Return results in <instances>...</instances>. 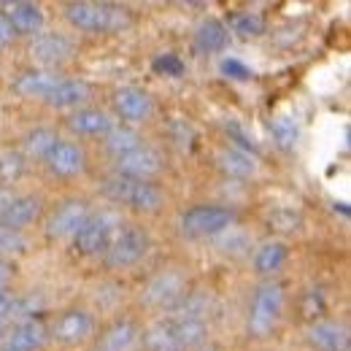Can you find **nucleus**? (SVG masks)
Masks as SVG:
<instances>
[{"instance_id": "1", "label": "nucleus", "mask_w": 351, "mask_h": 351, "mask_svg": "<svg viewBox=\"0 0 351 351\" xmlns=\"http://www.w3.org/2000/svg\"><path fill=\"white\" fill-rule=\"evenodd\" d=\"M65 19L73 30L89 36H111L122 33L132 25L130 8L111 3H71L65 5Z\"/></svg>"}, {"instance_id": "2", "label": "nucleus", "mask_w": 351, "mask_h": 351, "mask_svg": "<svg viewBox=\"0 0 351 351\" xmlns=\"http://www.w3.org/2000/svg\"><path fill=\"white\" fill-rule=\"evenodd\" d=\"M284 308H287V289L278 281H263L249 303V316H246V332L249 338H267L276 332L278 322L284 319Z\"/></svg>"}, {"instance_id": "3", "label": "nucleus", "mask_w": 351, "mask_h": 351, "mask_svg": "<svg viewBox=\"0 0 351 351\" xmlns=\"http://www.w3.org/2000/svg\"><path fill=\"white\" fill-rule=\"evenodd\" d=\"M103 195L119 206H128L138 214H157L165 206V192L152 181H135L125 176H114L103 184Z\"/></svg>"}, {"instance_id": "4", "label": "nucleus", "mask_w": 351, "mask_h": 351, "mask_svg": "<svg viewBox=\"0 0 351 351\" xmlns=\"http://www.w3.org/2000/svg\"><path fill=\"white\" fill-rule=\"evenodd\" d=\"M238 221V214L227 206H192L189 211L181 214V235L192 238V241H206V238H217L224 235L227 230H232Z\"/></svg>"}, {"instance_id": "5", "label": "nucleus", "mask_w": 351, "mask_h": 351, "mask_svg": "<svg viewBox=\"0 0 351 351\" xmlns=\"http://www.w3.org/2000/svg\"><path fill=\"white\" fill-rule=\"evenodd\" d=\"M119 230H122V217L117 211L106 208L100 214H92L84 221V227L73 235V249L82 257H103Z\"/></svg>"}, {"instance_id": "6", "label": "nucleus", "mask_w": 351, "mask_h": 351, "mask_svg": "<svg viewBox=\"0 0 351 351\" xmlns=\"http://www.w3.org/2000/svg\"><path fill=\"white\" fill-rule=\"evenodd\" d=\"M152 249V238L143 227L128 224L117 232V238L111 241L108 252L103 254V263L108 270H130L138 263H143V257Z\"/></svg>"}, {"instance_id": "7", "label": "nucleus", "mask_w": 351, "mask_h": 351, "mask_svg": "<svg viewBox=\"0 0 351 351\" xmlns=\"http://www.w3.org/2000/svg\"><path fill=\"white\" fill-rule=\"evenodd\" d=\"M189 295V281H186V276L181 273V270H176V267H165V270H160V273H154L152 278H149V284L143 287V295H141V300L146 303V306L152 308H160V311H173L178 308V303L184 300Z\"/></svg>"}, {"instance_id": "8", "label": "nucleus", "mask_w": 351, "mask_h": 351, "mask_svg": "<svg viewBox=\"0 0 351 351\" xmlns=\"http://www.w3.org/2000/svg\"><path fill=\"white\" fill-rule=\"evenodd\" d=\"M95 316L84 311V308H68V311H62L57 319H54V324H51V330H49V338L51 341H57L60 346H68V349H73V346H84L89 338L95 335Z\"/></svg>"}, {"instance_id": "9", "label": "nucleus", "mask_w": 351, "mask_h": 351, "mask_svg": "<svg viewBox=\"0 0 351 351\" xmlns=\"http://www.w3.org/2000/svg\"><path fill=\"white\" fill-rule=\"evenodd\" d=\"M92 217V208H89L87 200H65L54 208V214L46 219V235L51 241H73V235L84 227V221Z\"/></svg>"}, {"instance_id": "10", "label": "nucleus", "mask_w": 351, "mask_h": 351, "mask_svg": "<svg viewBox=\"0 0 351 351\" xmlns=\"http://www.w3.org/2000/svg\"><path fill=\"white\" fill-rule=\"evenodd\" d=\"M114 111L128 125H143L154 117V97L141 87H119L111 97Z\"/></svg>"}, {"instance_id": "11", "label": "nucleus", "mask_w": 351, "mask_h": 351, "mask_svg": "<svg viewBox=\"0 0 351 351\" xmlns=\"http://www.w3.org/2000/svg\"><path fill=\"white\" fill-rule=\"evenodd\" d=\"M73 51H76L73 41L68 36H62V33H41L30 44V57L38 65H44V71L46 68H60V65L71 62L73 60Z\"/></svg>"}, {"instance_id": "12", "label": "nucleus", "mask_w": 351, "mask_h": 351, "mask_svg": "<svg viewBox=\"0 0 351 351\" xmlns=\"http://www.w3.org/2000/svg\"><path fill=\"white\" fill-rule=\"evenodd\" d=\"M44 165L49 168V173L57 178H73V176L84 173L87 168V152L73 143V141H57L54 149L46 154Z\"/></svg>"}, {"instance_id": "13", "label": "nucleus", "mask_w": 351, "mask_h": 351, "mask_svg": "<svg viewBox=\"0 0 351 351\" xmlns=\"http://www.w3.org/2000/svg\"><path fill=\"white\" fill-rule=\"evenodd\" d=\"M162 168H165L162 154L157 149L146 146V143L138 146L130 154H125V157H117V176L135 178V181H152Z\"/></svg>"}, {"instance_id": "14", "label": "nucleus", "mask_w": 351, "mask_h": 351, "mask_svg": "<svg viewBox=\"0 0 351 351\" xmlns=\"http://www.w3.org/2000/svg\"><path fill=\"white\" fill-rule=\"evenodd\" d=\"M306 341L313 351H349V327L335 319H316L306 330Z\"/></svg>"}, {"instance_id": "15", "label": "nucleus", "mask_w": 351, "mask_h": 351, "mask_svg": "<svg viewBox=\"0 0 351 351\" xmlns=\"http://www.w3.org/2000/svg\"><path fill=\"white\" fill-rule=\"evenodd\" d=\"M3 14H5V19L11 22V27H14V33H16V36L36 38V36H41V33H44L46 14L38 3H27V0L8 3Z\"/></svg>"}, {"instance_id": "16", "label": "nucleus", "mask_w": 351, "mask_h": 351, "mask_svg": "<svg viewBox=\"0 0 351 351\" xmlns=\"http://www.w3.org/2000/svg\"><path fill=\"white\" fill-rule=\"evenodd\" d=\"M49 341V327L41 319H22L14 324V330L5 332L8 351H41Z\"/></svg>"}, {"instance_id": "17", "label": "nucleus", "mask_w": 351, "mask_h": 351, "mask_svg": "<svg viewBox=\"0 0 351 351\" xmlns=\"http://www.w3.org/2000/svg\"><path fill=\"white\" fill-rule=\"evenodd\" d=\"M68 128L71 132L82 135V138H106L108 132L114 130V117L108 111H100V108H79L68 117Z\"/></svg>"}, {"instance_id": "18", "label": "nucleus", "mask_w": 351, "mask_h": 351, "mask_svg": "<svg viewBox=\"0 0 351 351\" xmlns=\"http://www.w3.org/2000/svg\"><path fill=\"white\" fill-rule=\"evenodd\" d=\"M60 76L51 73V71H44V68H33V71H25L14 79L11 89L25 97V100H46L51 95V89L57 87Z\"/></svg>"}, {"instance_id": "19", "label": "nucleus", "mask_w": 351, "mask_h": 351, "mask_svg": "<svg viewBox=\"0 0 351 351\" xmlns=\"http://www.w3.org/2000/svg\"><path fill=\"white\" fill-rule=\"evenodd\" d=\"M138 341H141V327L132 319H117L100 332L97 351H132Z\"/></svg>"}, {"instance_id": "20", "label": "nucleus", "mask_w": 351, "mask_h": 351, "mask_svg": "<svg viewBox=\"0 0 351 351\" xmlns=\"http://www.w3.org/2000/svg\"><path fill=\"white\" fill-rule=\"evenodd\" d=\"M41 208H44V200L38 195H16L11 200V206L5 208V214L0 217V224L22 232L25 227H30L41 217Z\"/></svg>"}, {"instance_id": "21", "label": "nucleus", "mask_w": 351, "mask_h": 351, "mask_svg": "<svg viewBox=\"0 0 351 351\" xmlns=\"http://www.w3.org/2000/svg\"><path fill=\"white\" fill-rule=\"evenodd\" d=\"M89 97H92V87L87 82H82V79H60L57 87L51 89V95L46 97L44 103H49L57 111H71V108L84 106Z\"/></svg>"}, {"instance_id": "22", "label": "nucleus", "mask_w": 351, "mask_h": 351, "mask_svg": "<svg viewBox=\"0 0 351 351\" xmlns=\"http://www.w3.org/2000/svg\"><path fill=\"white\" fill-rule=\"evenodd\" d=\"M230 46V30L227 25L217 16H206L200 19V25L195 27V49L200 54H221Z\"/></svg>"}, {"instance_id": "23", "label": "nucleus", "mask_w": 351, "mask_h": 351, "mask_svg": "<svg viewBox=\"0 0 351 351\" xmlns=\"http://www.w3.org/2000/svg\"><path fill=\"white\" fill-rule=\"evenodd\" d=\"M289 260V249L281 241H265L260 249L254 252V270L260 276H276L284 270V265Z\"/></svg>"}, {"instance_id": "24", "label": "nucleus", "mask_w": 351, "mask_h": 351, "mask_svg": "<svg viewBox=\"0 0 351 351\" xmlns=\"http://www.w3.org/2000/svg\"><path fill=\"white\" fill-rule=\"evenodd\" d=\"M217 165H219L224 173L230 178H252L257 173V162L249 152L243 149H235V146H227L217 154Z\"/></svg>"}, {"instance_id": "25", "label": "nucleus", "mask_w": 351, "mask_h": 351, "mask_svg": "<svg viewBox=\"0 0 351 351\" xmlns=\"http://www.w3.org/2000/svg\"><path fill=\"white\" fill-rule=\"evenodd\" d=\"M103 143H106V149H108L114 157H125V154L135 152L138 146H143V138H141V132L135 130V128L122 125V128H114V130L108 132V135L103 138Z\"/></svg>"}, {"instance_id": "26", "label": "nucleus", "mask_w": 351, "mask_h": 351, "mask_svg": "<svg viewBox=\"0 0 351 351\" xmlns=\"http://www.w3.org/2000/svg\"><path fill=\"white\" fill-rule=\"evenodd\" d=\"M270 135H273L278 149L292 152L298 146V141H300V122L292 114H281V117L270 119Z\"/></svg>"}, {"instance_id": "27", "label": "nucleus", "mask_w": 351, "mask_h": 351, "mask_svg": "<svg viewBox=\"0 0 351 351\" xmlns=\"http://www.w3.org/2000/svg\"><path fill=\"white\" fill-rule=\"evenodd\" d=\"M57 141H60V135L51 128H36V130H30L25 135V152H27V157L46 160V154L54 149Z\"/></svg>"}, {"instance_id": "28", "label": "nucleus", "mask_w": 351, "mask_h": 351, "mask_svg": "<svg viewBox=\"0 0 351 351\" xmlns=\"http://www.w3.org/2000/svg\"><path fill=\"white\" fill-rule=\"evenodd\" d=\"M227 30H232L235 36L241 38H257L265 33V19L254 11H243V14H235L227 25Z\"/></svg>"}, {"instance_id": "29", "label": "nucleus", "mask_w": 351, "mask_h": 351, "mask_svg": "<svg viewBox=\"0 0 351 351\" xmlns=\"http://www.w3.org/2000/svg\"><path fill=\"white\" fill-rule=\"evenodd\" d=\"M22 173H25V157L19 152L0 154V181L11 184V181H16Z\"/></svg>"}, {"instance_id": "30", "label": "nucleus", "mask_w": 351, "mask_h": 351, "mask_svg": "<svg viewBox=\"0 0 351 351\" xmlns=\"http://www.w3.org/2000/svg\"><path fill=\"white\" fill-rule=\"evenodd\" d=\"M25 249H27L25 232L0 224V254H22Z\"/></svg>"}, {"instance_id": "31", "label": "nucleus", "mask_w": 351, "mask_h": 351, "mask_svg": "<svg viewBox=\"0 0 351 351\" xmlns=\"http://www.w3.org/2000/svg\"><path fill=\"white\" fill-rule=\"evenodd\" d=\"M152 71L157 73V76H171V79H178L181 73H184V62H181V57L178 54H160L154 62H152Z\"/></svg>"}, {"instance_id": "32", "label": "nucleus", "mask_w": 351, "mask_h": 351, "mask_svg": "<svg viewBox=\"0 0 351 351\" xmlns=\"http://www.w3.org/2000/svg\"><path fill=\"white\" fill-rule=\"evenodd\" d=\"M324 311H327V300H324V295H322L319 289H308L306 295H303V316L311 319V322H316Z\"/></svg>"}, {"instance_id": "33", "label": "nucleus", "mask_w": 351, "mask_h": 351, "mask_svg": "<svg viewBox=\"0 0 351 351\" xmlns=\"http://www.w3.org/2000/svg\"><path fill=\"white\" fill-rule=\"evenodd\" d=\"M221 73H224L227 79H235V82H249V79H254V71H252L249 65H243L241 60H235V57L221 60Z\"/></svg>"}, {"instance_id": "34", "label": "nucleus", "mask_w": 351, "mask_h": 351, "mask_svg": "<svg viewBox=\"0 0 351 351\" xmlns=\"http://www.w3.org/2000/svg\"><path fill=\"white\" fill-rule=\"evenodd\" d=\"M16 313H19V298L11 292H0V327L8 330V324L14 322Z\"/></svg>"}, {"instance_id": "35", "label": "nucleus", "mask_w": 351, "mask_h": 351, "mask_svg": "<svg viewBox=\"0 0 351 351\" xmlns=\"http://www.w3.org/2000/svg\"><path fill=\"white\" fill-rule=\"evenodd\" d=\"M270 221L278 227V230H284V232H295V230H300V217H295V214H289V211H276Z\"/></svg>"}, {"instance_id": "36", "label": "nucleus", "mask_w": 351, "mask_h": 351, "mask_svg": "<svg viewBox=\"0 0 351 351\" xmlns=\"http://www.w3.org/2000/svg\"><path fill=\"white\" fill-rule=\"evenodd\" d=\"M171 132H173V138H176V143H178V146L189 149V141H186V138H192V128H189L186 122H181V119L171 122Z\"/></svg>"}, {"instance_id": "37", "label": "nucleus", "mask_w": 351, "mask_h": 351, "mask_svg": "<svg viewBox=\"0 0 351 351\" xmlns=\"http://www.w3.org/2000/svg\"><path fill=\"white\" fill-rule=\"evenodd\" d=\"M14 38H16L14 27H11V22L5 19V14L0 11V49H5V46L14 44Z\"/></svg>"}, {"instance_id": "38", "label": "nucleus", "mask_w": 351, "mask_h": 351, "mask_svg": "<svg viewBox=\"0 0 351 351\" xmlns=\"http://www.w3.org/2000/svg\"><path fill=\"white\" fill-rule=\"evenodd\" d=\"M11 278H14V267H11L8 260L0 257V292H5V287L11 284Z\"/></svg>"}, {"instance_id": "39", "label": "nucleus", "mask_w": 351, "mask_h": 351, "mask_svg": "<svg viewBox=\"0 0 351 351\" xmlns=\"http://www.w3.org/2000/svg\"><path fill=\"white\" fill-rule=\"evenodd\" d=\"M14 197H16V195H14L8 186H0V217L5 214V208L11 206V200H14Z\"/></svg>"}, {"instance_id": "40", "label": "nucleus", "mask_w": 351, "mask_h": 351, "mask_svg": "<svg viewBox=\"0 0 351 351\" xmlns=\"http://www.w3.org/2000/svg\"><path fill=\"white\" fill-rule=\"evenodd\" d=\"M192 351H219V349L211 346V343H203V346H197V349H192Z\"/></svg>"}, {"instance_id": "41", "label": "nucleus", "mask_w": 351, "mask_h": 351, "mask_svg": "<svg viewBox=\"0 0 351 351\" xmlns=\"http://www.w3.org/2000/svg\"><path fill=\"white\" fill-rule=\"evenodd\" d=\"M5 351H8V349H5Z\"/></svg>"}]
</instances>
